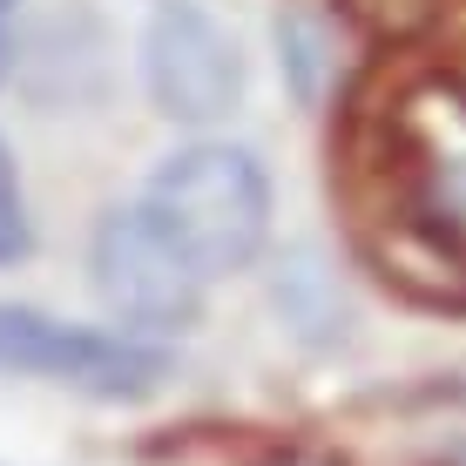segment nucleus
Listing matches in <instances>:
<instances>
[{
	"label": "nucleus",
	"mask_w": 466,
	"mask_h": 466,
	"mask_svg": "<svg viewBox=\"0 0 466 466\" xmlns=\"http://www.w3.org/2000/svg\"><path fill=\"white\" fill-rule=\"evenodd\" d=\"M142 210L176 237V250L203 278H223L244 270L270 237V176L237 142H189L156 169Z\"/></svg>",
	"instance_id": "nucleus-1"
},
{
	"label": "nucleus",
	"mask_w": 466,
	"mask_h": 466,
	"mask_svg": "<svg viewBox=\"0 0 466 466\" xmlns=\"http://www.w3.org/2000/svg\"><path fill=\"white\" fill-rule=\"evenodd\" d=\"M88 270L102 304L136 331H183L203 311V270L176 250V237L149 210H108L95 223Z\"/></svg>",
	"instance_id": "nucleus-2"
},
{
	"label": "nucleus",
	"mask_w": 466,
	"mask_h": 466,
	"mask_svg": "<svg viewBox=\"0 0 466 466\" xmlns=\"http://www.w3.org/2000/svg\"><path fill=\"white\" fill-rule=\"evenodd\" d=\"M142 75L156 108L176 122H217L244 95V55L223 21L197 0H156L142 27Z\"/></svg>",
	"instance_id": "nucleus-3"
},
{
	"label": "nucleus",
	"mask_w": 466,
	"mask_h": 466,
	"mask_svg": "<svg viewBox=\"0 0 466 466\" xmlns=\"http://www.w3.org/2000/svg\"><path fill=\"white\" fill-rule=\"evenodd\" d=\"M0 372H41V379L75 385V392L128 399V392H149L169 372V359L136 345V339L75 331V325H55L41 311H7L0 304Z\"/></svg>",
	"instance_id": "nucleus-4"
},
{
	"label": "nucleus",
	"mask_w": 466,
	"mask_h": 466,
	"mask_svg": "<svg viewBox=\"0 0 466 466\" xmlns=\"http://www.w3.org/2000/svg\"><path fill=\"white\" fill-rule=\"evenodd\" d=\"M399 169H406V210L426 230H440L446 244L466 250V88H412L399 102V128H392Z\"/></svg>",
	"instance_id": "nucleus-5"
},
{
	"label": "nucleus",
	"mask_w": 466,
	"mask_h": 466,
	"mask_svg": "<svg viewBox=\"0 0 466 466\" xmlns=\"http://www.w3.org/2000/svg\"><path fill=\"white\" fill-rule=\"evenodd\" d=\"M345 7L379 35H412V27H426L440 14V0H345Z\"/></svg>",
	"instance_id": "nucleus-6"
},
{
	"label": "nucleus",
	"mask_w": 466,
	"mask_h": 466,
	"mask_svg": "<svg viewBox=\"0 0 466 466\" xmlns=\"http://www.w3.org/2000/svg\"><path fill=\"white\" fill-rule=\"evenodd\" d=\"M14 257H27V203H21L7 149H0V264H14Z\"/></svg>",
	"instance_id": "nucleus-7"
},
{
	"label": "nucleus",
	"mask_w": 466,
	"mask_h": 466,
	"mask_svg": "<svg viewBox=\"0 0 466 466\" xmlns=\"http://www.w3.org/2000/svg\"><path fill=\"white\" fill-rule=\"evenodd\" d=\"M14 21H21V0H0V75L14 61Z\"/></svg>",
	"instance_id": "nucleus-8"
}]
</instances>
